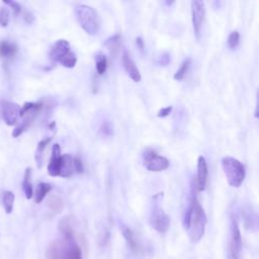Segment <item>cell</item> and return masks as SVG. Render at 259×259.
<instances>
[{
  "mask_svg": "<svg viewBox=\"0 0 259 259\" xmlns=\"http://www.w3.org/2000/svg\"><path fill=\"white\" fill-rule=\"evenodd\" d=\"M59 230L62 239L58 242L59 259H82L81 248L76 242L74 230L72 228L69 218L60 221Z\"/></svg>",
  "mask_w": 259,
  "mask_h": 259,
  "instance_id": "cell-1",
  "label": "cell"
},
{
  "mask_svg": "<svg viewBox=\"0 0 259 259\" xmlns=\"http://www.w3.org/2000/svg\"><path fill=\"white\" fill-rule=\"evenodd\" d=\"M207 216L197 199L194 197L193 203V209L191 218L188 226V231L193 242H198L205 235V230L207 225Z\"/></svg>",
  "mask_w": 259,
  "mask_h": 259,
  "instance_id": "cell-2",
  "label": "cell"
},
{
  "mask_svg": "<svg viewBox=\"0 0 259 259\" xmlns=\"http://www.w3.org/2000/svg\"><path fill=\"white\" fill-rule=\"evenodd\" d=\"M223 171L228 180V183L233 188H239L245 179V167L233 157H224L222 159Z\"/></svg>",
  "mask_w": 259,
  "mask_h": 259,
  "instance_id": "cell-3",
  "label": "cell"
},
{
  "mask_svg": "<svg viewBox=\"0 0 259 259\" xmlns=\"http://www.w3.org/2000/svg\"><path fill=\"white\" fill-rule=\"evenodd\" d=\"M77 20L83 30L88 35H95L99 31V17L96 10L88 5L79 4L75 8Z\"/></svg>",
  "mask_w": 259,
  "mask_h": 259,
  "instance_id": "cell-4",
  "label": "cell"
},
{
  "mask_svg": "<svg viewBox=\"0 0 259 259\" xmlns=\"http://www.w3.org/2000/svg\"><path fill=\"white\" fill-rule=\"evenodd\" d=\"M242 246V237L239 229L237 216L232 215L228 244V259H241Z\"/></svg>",
  "mask_w": 259,
  "mask_h": 259,
  "instance_id": "cell-5",
  "label": "cell"
},
{
  "mask_svg": "<svg viewBox=\"0 0 259 259\" xmlns=\"http://www.w3.org/2000/svg\"><path fill=\"white\" fill-rule=\"evenodd\" d=\"M149 222H150L151 227L155 229L156 231L160 234L166 233L169 228L170 218L168 217V215L163 211V209L158 205L157 201H155V204L152 208Z\"/></svg>",
  "mask_w": 259,
  "mask_h": 259,
  "instance_id": "cell-6",
  "label": "cell"
},
{
  "mask_svg": "<svg viewBox=\"0 0 259 259\" xmlns=\"http://www.w3.org/2000/svg\"><path fill=\"white\" fill-rule=\"evenodd\" d=\"M144 164L149 171L159 172L169 167V160L163 156L158 155L153 150L148 149L144 153Z\"/></svg>",
  "mask_w": 259,
  "mask_h": 259,
  "instance_id": "cell-7",
  "label": "cell"
},
{
  "mask_svg": "<svg viewBox=\"0 0 259 259\" xmlns=\"http://www.w3.org/2000/svg\"><path fill=\"white\" fill-rule=\"evenodd\" d=\"M0 109L7 126L17 125L21 119V107L8 100H0Z\"/></svg>",
  "mask_w": 259,
  "mask_h": 259,
  "instance_id": "cell-8",
  "label": "cell"
},
{
  "mask_svg": "<svg viewBox=\"0 0 259 259\" xmlns=\"http://www.w3.org/2000/svg\"><path fill=\"white\" fill-rule=\"evenodd\" d=\"M192 17L194 34L196 36V39L199 40L201 26H203L206 17V8L203 1H199V0H194V1H192Z\"/></svg>",
  "mask_w": 259,
  "mask_h": 259,
  "instance_id": "cell-9",
  "label": "cell"
},
{
  "mask_svg": "<svg viewBox=\"0 0 259 259\" xmlns=\"http://www.w3.org/2000/svg\"><path fill=\"white\" fill-rule=\"evenodd\" d=\"M121 231H122V234L127 242V245L129 247V249L131 250L136 256H141L143 255L144 253V250H143V247L141 245L140 241L137 239L136 237V234L135 232L133 231V230L128 227L127 225H121Z\"/></svg>",
  "mask_w": 259,
  "mask_h": 259,
  "instance_id": "cell-10",
  "label": "cell"
},
{
  "mask_svg": "<svg viewBox=\"0 0 259 259\" xmlns=\"http://www.w3.org/2000/svg\"><path fill=\"white\" fill-rule=\"evenodd\" d=\"M208 163L206 158L199 156L197 159V174H196V190L197 192H204L207 188L208 182Z\"/></svg>",
  "mask_w": 259,
  "mask_h": 259,
  "instance_id": "cell-11",
  "label": "cell"
},
{
  "mask_svg": "<svg viewBox=\"0 0 259 259\" xmlns=\"http://www.w3.org/2000/svg\"><path fill=\"white\" fill-rule=\"evenodd\" d=\"M70 44L66 40L57 41L50 51V58L52 61L59 63L64 56L70 52Z\"/></svg>",
  "mask_w": 259,
  "mask_h": 259,
  "instance_id": "cell-12",
  "label": "cell"
},
{
  "mask_svg": "<svg viewBox=\"0 0 259 259\" xmlns=\"http://www.w3.org/2000/svg\"><path fill=\"white\" fill-rule=\"evenodd\" d=\"M123 66L127 72V74L129 77L131 78L134 82H140L142 77L139 69L137 68L134 60L132 59L131 55L129 54V52H125L123 55Z\"/></svg>",
  "mask_w": 259,
  "mask_h": 259,
  "instance_id": "cell-13",
  "label": "cell"
},
{
  "mask_svg": "<svg viewBox=\"0 0 259 259\" xmlns=\"http://www.w3.org/2000/svg\"><path fill=\"white\" fill-rule=\"evenodd\" d=\"M60 160H61V149L58 144H55L52 148L51 159L48 165V173L51 176H59Z\"/></svg>",
  "mask_w": 259,
  "mask_h": 259,
  "instance_id": "cell-14",
  "label": "cell"
},
{
  "mask_svg": "<svg viewBox=\"0 0 259 259\" xmlns=\"http://www.w3.org/2000/svg\"><path fill=\"white\" fill-rule=\"evenodd\" d=\"M74 158L69 154L61 155L59 176L61 177H71L74 174Z\"/></svg>",
  "mask_w": 259,
  "mask_h": 259,
  "instance_id": "cell-15",
  "label": "cell"
},
{
  "mask_svg": "<svg viewBox=\"0 0 259 259\" xmlns=\"http://www.w3.org/2000/svg\"><path fill=\"white\" fill-rule=\"evenodd\" d=\"M18 46L14 43L8 41L0 42V58L11 59L18 53Z\"/></svg>",
  "mask_w": 259,
  "mask_h": 259,
  "instance_id": "cell-16",
  "label": "cell"
},
{
  "mask_svg": "<svg viewBox=\"0 0 259 259\" xmlns=\"http://www.w3.org/2000/svg\"><path fill=\"white\" fill-rule=\"evenodd\" d=\"M22 190L27 199H31L34 195V189L32 183V169L26 168L22 181Z\"/></svg>",
  "mask_w": 259,
  "mask_h": 259,
  "instance_id": "cell-17",
  "label": "cell"
},
{
  "mask_svg": "<svg viewBox=\"0 0 259 259\" xmlns=\"http://www.w3.org/2000/svg\"><path fill=\"white\" fill-rule=\"evenodd\" d=\"M52 191V186L49 183L41 182L38 184L36 194H35V201L37 204H41L45 199L46 195Z\"/></svg>",
  "mask_w": 259,
  "mask_h": 259,
  "instance_id": "cell-18",
  "label": "cell"
},
{
  "mask_svg": "<svg viewBox=\"0 0 259 259\" xmlns=\"http://www.w3.org/2000/svg\"><path fill=\"white\" fill-rule=\"evenodd\" d=\"M121 41H122V38L120 35H114L106 41L105 46L108 48L112 56H116L118 54L120 47H121Z\"/></svg>",
  "mask_w": 259,
  "mask_h": 259,
  "instance_id": "cell-19",
  "label": "cell"
},
{
  "mask_svg": "<svg viewBox=\"0 0 259 259\" xmlns=\"http://www.w3.org/2000/svg\"><path fill=\"white\" fill-rule=\"evenodd\" d=\"M47 206L49 207L51 211H53L56 214L61 213L64 209V203H63L62 198L57 194H53L49 197Z\"/></svg>",
  "mask_w": 259,
  "mask_h": 259,
  "instance_id": "cell-20",
  "label": "cell"
},
{
  "mask_svg": "<svg viewBox=\"0 0 259 259\" xmlns=\"http://www.w3.org/2000/svg\"><path fill=\"white\" fill-rule=\"evenodd\" d=\"M95 67L99 75H103L106 73V71L108 69V59L103 53H98L95 56Z\"/></svg>",
  "mask_w": 259,
  "mask_h": 259,
  "instance_id": "cell-21",
  "label": "cell"
},
{
  "mask_svg": "<svg viewBox=\"0 0 259 259\" xmlns=\"http://www.w3.org/2000/svg\"><path fill=\"white\" fill-rule=\"evenodd\" d=\"M51 140H52V138H47V139L42 140V141L39 142V144H38L37 151H36V161H37L39 167L42 166L43 156H44L45 149H46V147L48 146V144L51 142Z\"/></svg>",
  "mask_w": 259,
  "mask_h": 259,
  "instance_id": "cell-22",
  "label": "cell"
},
{
  "mask_svg": "<svg viewBox=\"0 0 259 259\" xmlns=\"http://www.w3.org/2000/svg\"><path fill=\"white\" fill-rule=\"evenodd\" d=\"M14 194L10 191H6L3 193V196H2V203H3V207L4 210L7 214H10L13 210V204H14Z\"/></svg>",
  "mask_w": 259,
  "mask_h": 259,
  "instance_id": "cell-23",
  "label": "cell"
},
{
  "mask_svg": "<svg viewBox=\"0 0 259 259\" xmlns=\"http://www.w3.org/2000/svg\"><path fill=\"white\" fill-rule=\"evenodd\" d=\"M62 66L67 67V68H74L76 63H77V57L75 53L70 51L66 56H64L59 62Z\"/></svg>",
  "mask_w": 259,
  "mask_h": 259,
  "instance_id": "cell-24",
  "label": "cell"
},
{
  "mask_svg": "<svg viewBox=\"0 0 259 259\" xmlns=\"http://www.w3.org/2000/svg\"><path fill=\"white\" fill-rule=\"evenodd\" d=\"M191 61H192L191 58H188V59H185V60L182 62L181 66L179 67V69L176 71V73H175L174 76H173L175 80L180 81V80H182V79L184 78L185 74L188 73V70H189L190 65H191Z\"/></svg>",
  "mask_w": 259,
  "mask_h": 259,
  "instance_id": "cell-25",
  "label": "cell"
},
{
  "mask_svg": "<svg viewBox=\"0 0 259 259\" xmlns=\"http://www.w3.org/2000/svg\"><path fill=\"white\" fill-rule=\"evenodd\" d=\"M46 259H59L58 242H52L46 250Z\"/></svg>",
  "mask_w": 259,
  "mask_h": 259,
  "instance_id": "cell-26",
  "label": "cell"
},
{
  "mask_svg": "<svg viewBox=\"0 0 259 259\" xmlns=\"http://www.w3.org/2000/svg\"><path fill=\"white\" fill-rule=\"evenodd\" d=\"M245 223L247 227L257 228V216L252 211L248 210V212L245 214Z\"/></svg>",
  "mask_w": 259,
  "mask_h": 259,
  "instance_id": "cell-27",
  "label": "cell"
},
{
  "mask_svg": "<svg viewBox=\"0 0 259 259\" xmlns=\"http://www.w3.org/2000/svg\"><path fill=\"white\" fill-rule=\"evenodd\" d=\"M239 40H240V35L237 31H233L231 34L228 37V46L230 49H235L237 48L239 44Z\"/></svg>",
  "mask_w": 259,
  "mask_h": 259,
  "instance_id": "cell-28",
  "label": "cell"
},
{
  "mask_svg": "<svg viewBox=\"0 0 259 259\" xmlns=\"http://www.w3.org/2000/svg\"><path fill=\"white\" fill-rule=\"evenodd\" d=\"M109 241V231L108 228H104L102 231L99 232V235H98V243L99 245L102 247H105L107 246V244L108 243Z\"/></svg>",
  "mask_w": 259,
  "mask_h": 259,
  "instance_id": "cell-29",
  "label": "cell"
},
{
  "mask_svg": "<svg viewBox=\"0 0 259 259\" xmlns=\"http://www.w3.org/2000/svg\"><path fill=\"white\" fill-rule=\"evenodd\" d=\"M9 11L7 8L3 7L0 9V25L1 26H7L9 22Z\"/></svg>",
  "mask_w": 259,
  "mask_h": 259,
  "instance_id": "cell-30",
  "label": "cell"
},
{
  "mask_svg": "<svg viewBox=\"0 0 259 259\" xmlns=\"http://www.w3.org/2000/svg\"><path fill=\"white\" fill-rule=\"evenodd\" d=\"M100 132H102L105 136H110L112 134L111 125L108 121H105L102 127H100Z\"/></svg>",
  "mask_w": 259,
  "mask_h": 259,
  "instance_id": "cell-31",
  "label": "cell"
},
{
  "mask_svg": "<svg viewBox=\"0 0 259 259\" xmlns=\"http://www.w3.org/2000/svg\"><path fill=\"white\" fill-rule=\"evenodd\" d=\"M4 4L9 5L12 8L13 12L17 14V16H19V14L22 12V6H21V4L19 2H16V1H5Z\"/></svg>",
  "mask_w": 259,
  "mask_h": 259,
  "instance_id": "cell-32",
  "label": "cell"
},
{
  "mask_svg": "<svg viewBox=\"0 0 259 259\" xmlns=\"http://www.w3.org/2000/svg\"><path fill=\"white\" fill-rule=\"evenodd\" d=\"M172 108H172L171 106L161 108L159 111L157 112V117H158V118H165V117H168L169 114L171 113V111H172Z\"/></svg>",
  "mask_w": 259,
  "mask_h": 259,
  "instance_id": "cell-33",
  "label": "cell"
},
{
  "mask_svg": "<svg viewBox=\"0 0 259 259\" xmlns=\"http://www.w3.org/2000/svg\"><path fill=\"white\" fill-rule=\"evenodd\" d=\"M74 169L76 172H78V173H82L83 170H84V167H83V163L81 161V159L79 157H75L74 158Z\"/></svg>",
  "mask_w": 259,
  "mask_h": 259,
  "instance_id": "cell-34",
  "label": "cell"
},
{
  "mask_svg": "<svg viewBox=\"0 0 259 259\" xmlns=\"http://www.w3.org/2000/svg\"><path fill=\"white\" fill-rule=\"evenodd\" d=\"M169 61H170V56H169V54L165 53L160 57L158 63H159V65H161V66H167L169 64Z\"/></svg>",
  "mask_w": 259,
  "mask_h": 259,
  "instance_id": "cell-35",
  "label": "cell"
},
{
  "mask_svg": "<svg viewBox=\"0 0 259 259\" xmlns=\"http://www.w3.org/2000/svg\"><path fill=\"white\" fill-rule=\"evenodd\" d=\"M136 45H137L138 49H140L141 51H144V49H145V44H144V41L140 37L136 38Z\"/></svg>",
  "mask_w": 259,
  "mask_h": 259,
  "instance_id": "cell-36",
  "label": "cell"
}]
</instances>
